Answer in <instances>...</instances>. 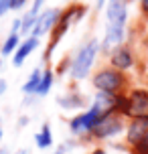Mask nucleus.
<instances>
[{"mask_svg": "<svg viewBox=\"0 0 148 154\" xmlns=\"http://www.w3.org/2000/svg\"><path fill=\"white\" fill-rule=\"evenodd\" d=\"M0 154H8V150H0Z\"/></svg>", "mask_w": 148, "mask_h": 154, "instance_id": "27", "label": "nucleus"}, {"mask_svg": "<svg viewBox=\"0 0 148 154\" xmlns=\"http://www.w3.org/2000/svg\"><path fill=\"white\" fill-rule=\"evenodd\" d=\"M97 51H100V41H95V38L87 41L85 45L75 53V57L71 59L69 75L73 77V79H77V81L79 79H85V77L89 75L91 67H94V63H95Z\"/></svg>", "mask_w": 148, "mask_h": 154, "instance_id": "3", "label": "nucleus"}, {"mask_svg": "<svg viewBox=\"0 0 148 154\" xmlns=\"http://www.w3.org/2000/svg\"><path fill=\"white\" fill-rule=\"evenodd\" d=\"M35 144H37V148H41V150H47V148L53 146V130H51V126H49L47 122L41 126V130L35 134Z\"/></svg>", "mask_w": 148, "mask_h": 154, "instance_id": "16", "label": "nucleus"}, {"mask_svg": "<svg viewBox=\"0 0 148 154\" xmlns=\"http://www.w3.org/2000/svg\"><path fill=\"white\" fill-rule=\"evenodd\" d=\"M39 45H41V38L39 37H32V35L24 37L23 41H20L18 49L14 51V55H12V65H14V67H23L24 61H26V59L39 49Z\"/></svg>", "mask_w": 148, "mask_h": 154, "instance_id": "8", "label": "nucleus"}, {"mask_svg": "<svg viewBox=\"0 0 148 154\" xmlns=\"http://www.w3.org/2000/svg\"><path fill=\"white\" fill-rule=\"evenodd\" d=\"M146 136H148V118H136L128 128V142L132 146H136Z\"/></svg>", "mask_w": 148, "mask_h": 154, "instance_id": "11", "label": "nucleus"}, {"mask_svg": "<svg viewBox=\"0 0 148 154\" xmlns=\"http://www.w3.org/2000/svg\"><path fill=\"white\" fill-rule=\"evenodd\" d=\"M57 154H65V148H59V150H57Z\"/></svg>", "mask_w": 148, "mask_h": 154, "instance_id": "26", "label": "nucleus"}, {"mask_svg": "<svg viewBox=\"0 0 148 154\" xmlns=\"http://www.w3.org/2000/svg\"><path fill=\"white\" fill-rule=\"evenodd\" d=\"M2 67H4V57H0V73H2Z\"/></svg>", "mask_w": 148, "mask_h": 154, "instance_id": "25", "label": "nucleus"}, {"mask_svg": "<svg viewBox=\"0 0 148 154\" xmlns=\"http://www.w3.org/2000/svg\"><path fill=\"white\" fill-rule=\"evenodd\" d=\"M128 114L134 118H148V91H132V95L128 97Z\"/></svg>", "mask_w": 148, "mask_h": 154, "instance_id": "10", "label": "nucleus"}, {"mask_svg": "<svg viewBox=\"0 0 148 154\" xmlns=\"http://www.w3.org/2000/svg\"><path fill=\"white\" fill-rule=\"evenodd\" d=\"M112 65H114V69H118V71L130 69V67H132V55H130V51H128L126 47L114 49V53H112Z\"/></svg>", "mask_w": 148, "mask_h": 154, "instance_id": "12", "label": "nucleus"}, {"mask_svg": "<svg viewBox=\"0 0 148 154\" xmlns=\"http://www.w3.org/2000/svg\"><path fill=\"white\" fill-rule=\"evenodd\" d=\"M83 14H85V6H83V4H71L69 8L61 10L59 23L55 24L53 31L49 32V47H47V53L43 55V61H49V59H51V55L55 53V49L61 43V38L67 35V31H69L73 24L79 23V20L83 18Z\"/></svg>", "mask_w": 148, "mask_h": 154, "instance_id": "2", "label": "nucleus"}, {"mask_svg": "<svg viewBox=\"0 0 148 154\" xmlns=\"http://www.w3.org/2000/svg\"><path fill=\"white\" fill-rule=\"evenodd\" d=\"M57 103H59L63 109H81L85 106V100L75 91H67V93H63V95L57 97Z\"/></svg>", "mask_w": 148, "mask_h": 154, "instance_id": "13", "label": "nucleus"}, {"mask_svg": "<svg viewBox=\"0 0 148 154\" xmlns=\"http://www.w3.org/2000/svg\"><path fill=\"white\" fill-rule=\"evenodd\" d=\"M91 154H108V152H106V150H101V148H97V150H94Z\"/></svg>", "mask_w": 148, "mask_h": 154, "instance_id": "24", "label": "nucleus"}, {"mask_svg": "<svg viewBox=\"0 0 148 154\" xmlns=\"http://www.w3.org/2000/svg\"><path fill=\"white\" fill-rule=\"evenodd\" d=\"M20 41H23V35H18V32H8V37L4 38V43L0 45V57H12L14 51L18 49L20 45Z\"/></svg>", "mask_w": 148, "mask_h": 154, "instance_id": "14", "label": "nucleus"}, {"mask_svg": "<svg viewBox=\"0 0 148 154\" xmlns=\"http://www.w3.org/2000/svg\"><path fill=\"white\" fill-rule=\"evenodd\" d=\"M18 154H26V150H20V152H18Z\"/></svg>", "mask_w": 148, "mask_h": 154, "instance_id": "28", "label": "nucleus"}, {"mask_svg": "<svg viewBox=\"0 0 148 154\" xmlns=\"http://www.w3.org/2000/svg\"><path fill=\"white\" fill-rule=\"evenodd\" d=\"M124 130V124H122V118L116 114V112H112V114H106L100 118V122L95 124L94 128V134L95 138H112V136H116L120 132Z\"/></svg>", "mask_w": 148, "mask_h": 154, "instance_id": "6", "label": "nucleus"}, {"mask_svg": "<svg viewBox=\"0 0 148 154\" xmlns=\"http://www.w3.org/2000/svg\"><path fill=\"white\" fill-rule=\"evenodd\" d=\"M41 75H43V69H41V67H35V69L31 71V75L26 77V81L23 83V89H20V91L24 93V97L37 93V87H39V83H41Z\"/></svg>", "mask_w": 148, "mask_h": 154, "instance_id": "15", "label": "nucleus"}, {"mask_svg": "<svg viewBox=\"0 0 148 154\" xmlns=\"http://www.w3.org/2000/svg\"><path fill=\"white\" fill-rule=\"evenodd\" d=\"M29 0H10V10H23Z\"/></svg>", "mask_w": 148, "mask_h": 154, "instance_id": "18", "label": "nucleus"}, {"mask_svg": "<svg viewBox=\"0 0 148 154\" xmlns=\"http://www.w3.org/2000/svg\"><path fill=\"white\" fill-rule=\"evenodd\" d=\"M4 138V126H2V118H0V142Z\"/></svg>", "mask_w": 148, "mask_h": 154, "instance_id": "23", "label": "nucleus"}, {"mask_svg": "<svg viewBox=\"0 0 148 154\" xmlns=\"http://www.w3.org/2000/svg\"><path fill=\"white\" fill-rule=\"evenodd\" d=\"M106 18H108V26H106V37H103L101 49L109 51V49H118L124 38V26L126 18H128L126 0H108Z\"/></svg>", "mask_w": 148, "mask_h": 154, "instance_id": "1", "label": "nucleus"}, {"mask_svg": "<svg viewBox=\"0 0 148 154\" xmlns=\"http://www.w3.org/2000/svg\"><path fill=\"white\" fill-rule=\"evenodd\" d=\"M91 83L97 91H106V93H118L124 85V75L118 69H101L97 71L91 79Z\"/></svg>", "mask_w": 148, "mask_h": 154, "instance_id": "5", "label": "nucleus"}, {"mask_svg": "<svg viewBox=\"0 0 148 154\" xmlns=\"http://www.w3.org/2000/svg\"><path fill=\"white\" fill-rule=\"evenodd\" d=\"M10 10V0H0V18Z\"/></svg>", "mask_w": 148, "mask_h": 154, "instance_id": "19", "label": "nucleus"}, {"mask_svg": "<svg viewBox=\"0 0 148 154\" xmlns=\"http://www.w3.org/2000/svg\"><path fill=\"white\" fill-rule=\"evenodd\" d=\"M59 18H61V8H45L39 14V18H37L35 29H32L31 35L43 38L45 35H49V32L55 29V24L59 23Z\"/></svg>", "mask_w": 148, "mask_h": 154, "instance_id": "7", "label": "nucleus"}, {"mask_svg": "<svg viewBox=\"0 0 148 154\" xmlns=\"http://www.w3.org/2000/svg\"><path fill=\"white\" fill-rule=\"evenodd\" d=\"M45 2H47V0H32L31 8L20 16V35H23V37H29V35L32 32L39 14L45 10V8H43V6H45Z\"/></svg>", "mask_w": 148, "mask_h": 154, "instance_id": "9", "label": "nucleus"}, {"mask_svg": "<svg viewBox=\"0 0 148 154\" xmlns=\"http://www.w3.org/2000/svg\"><path fill=\"white\" fill-rule=\"evenodd\" d=\"M140 6H142V10L148 14V0H140Z\"/></svg>", "mask_w": 148, "mask_h": 154, "instance_id": "22", "label": "nucleus"}, {"mask_svg": "<svg viewBox=\"0 0 148 154\" xmlns=\"http://www.w3.org/2000/svg\"><path fill=\"white\" fill-rule=\"evenodd\" d=\"M6 91H8V81L4 79V77H0V97H2Z\"/></svg>", "mask_w": 148, "mask_h": 154, "instance_id": "20", "label": "nucleus"}, {"mask_svg": "<svg viewBox=\"0 0 148 154\" xmlns=\"http://www.w3.org/2000/svg\"><path fill=\"white\" fill-rule=\"evenodd\" d=\"M29 122H31V118H26V116H23V118L18 120V128H24V126H26Z\"/></svg>", "mask_w": 148, "mask_h": 154, "instance_id": "21", "label": "nucleus"}, {"mask_svg": "<svg viewBox=\"0 0 148 154\" xmlns=\"http://www.w3.org/2000/svg\"><path fill=\"white\" fill-rule=\"evenodd\" d=\"M53 83H55V73L51 69H45L43 71V75H41V83H39V87H37V97H45L51 89H53Z\"/></svg>", "mask_w": 148, "mask_h": 154, "instance_id": "17", "label": "nucleus"}, {"mask_svg": "<svg viewBox=\"0 0 148 154\" xmlns=\"http://www.w3.org/2000/svg\"><path fill=\"white\" fill-rule=\"evenodd\" d=\"M101 116H106V114H101V109L97 106H91L89 109L77 114L75 118H71V122H69L71 134L73 136H87V134H91Z\"/></svg>", "mask_w": 148, "mask_h": 154, "instance_id": "4", "label": "nucleus"}]
</instances>
